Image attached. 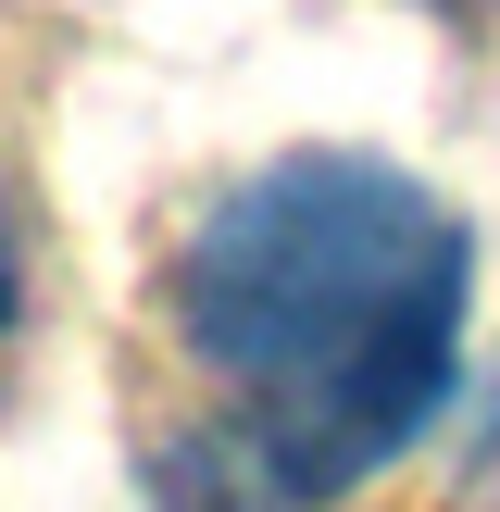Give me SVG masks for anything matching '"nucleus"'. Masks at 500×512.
Segmentation results:
<instances>
[{
	"instance_id": "obj_1",
	"label": "nucleus",
	"mask_w": 500,
	"mask_h": 512,
	"mask_svg": "<svg viewBox=\"0 0 500 512\" xmlns=\"http://www.w3.org/2000/svg\"><path fill=\"white\" fill-rule=\"evenodd\" d=\"M175 338L238 388L200 500L300 512L425 438L463 350V225L375 150L238 175L175 250Z\"/></svg>"
},
{
	"instance_id": "obj_2",
	"label": "nucleus",
	"mask_w": 500,
	"mask_h": 512,
	"mask_svg": "<svg viewBox=\"0 0 500 512\" xmlns=\"http://www.w3.org/2000/svg\"><path fill=\"white\" fill-rule=\"evenodd\" d=\"M0 325H13V238H0Z\"/></svg>"
}]
</instances>
